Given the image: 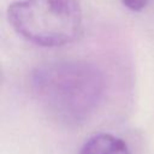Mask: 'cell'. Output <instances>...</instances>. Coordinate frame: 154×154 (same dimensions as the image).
<instances>
[{
  "mask_svg": "<svg viewBox=\"0 0 154 154\" xmlns=\"http://www.w3.org/2000/svg\"><path fill=\"white\" fill-rule=\"evenodd\" d=\"M78 154H130V150L122 138L102 132L89 137Z\"/></svg>",
  "mask_w": 154,
  "mask_h": 154,
  "instance_id": "cell-3",
  "label": "cell"
},
{
  "mask_svg": "<svg viewBox=\"0 0 154 154\" xmlns=\"http://www.w3.org/2000/svg\"><path fill=\"white\" fill-rule=\"evenodd\" d=\"M30 83L47 114L67 126L84 123L97 108L105 90L100 69L81 59L42 64L34 70Z\"/></svg>",
  "mask_w": 154,
  "mask_h": 154,
  "instance_id": "cell-1",
  "label": "cell"
},
{
  "mask_svg": "<svg viewBox=\"0 0 154 154\" xmlns=\"http://www.w3.org/2000/svg\"><path fill=\"white\" fill-rule=\"evenodd\" d=\"M7 18L18 35L41 47L71 43L83 28L79 0H17Z\"/></svg>",
  "mask_w": 154,
  "mask_h": 154,
  "instance_id": "cell-2",
  "label": "cell"
},
{
  "mask_svg": "<svg viewBox=\"0 0 154 154\" xmlns=\"http://www.w3.org/2000/svg\"><path fill=\"white\" fill-rule=\"evenodd\" d=\"M120 1L123 2V5L125 7H128L131 11H135V12L142 11L148 4V0H120Z\"/></svg>",
  "mask_w": 154,
  "mask_h": 154,
  "instance_id": "cell-4",
  "label": "cell"
}]
</instances>
